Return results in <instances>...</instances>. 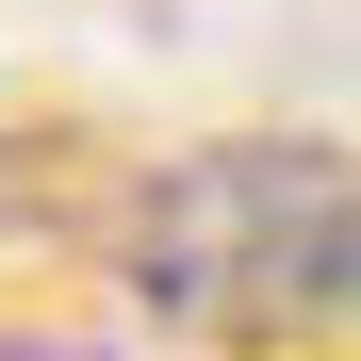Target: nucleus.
Masks as SVG:
<instances>
[{"label": "nucleus", "instance_id": "nucleus-1", "mask_svg": "<svg viewBox=\"0 0 361 361\" xmlns=\"http://www.w3.org/2000/svg\"><path fill=\"white\" fill-rule=\"evenodd\" d=\"M132 295L197 345H312L361 312V164L329 148H197L132 214Z\"/></svg>", "mask_w": 361, "mask_h": 361}]
</instances>
